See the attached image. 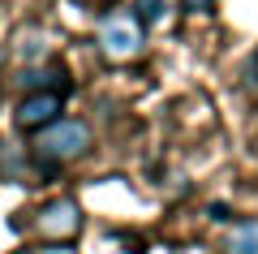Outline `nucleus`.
Returning <instances> with one entry per match:
<instances>
[{
  "label": "nucleus",
  "instance_id": "nucleus-1",
  "mask_svg": "<svg viewBox=\"0 0 258 254\" xmlns=\"http://www.w3.org/2000/svg\"><path fill=\"white\" fill-rule=\"evenodd\" d=\"M95 151V129L86 125L82 117H60L56 125H47L43 134L30 138L26 155H30V168L43 177H56L64 168H74L78 160Z\"/></svg>",
  "mask_w": 258,
  "mask_h": 254
},
{
  "label": "nucleus",
  "instance_id": "nucleus-2",
  "mask_svg": "<svg viewBox=\"0 0 258 254\" xmlns=\"http://www.w3.org/2000/svg\"><path fill=\"white\" fill-rule=\"evenodd\" d=\"M95 52L108 65H138L147 56V26L138 22L134 5H116L95 26Z\"/></svg>",
  "mask_w": 258,
  "mask_h": 254
},
{
  "label": "nucleus",
  "instance_id": "nucleus-3",
  "mask_svg": "<svg viewBox=\"0 0 258 254\" xmlns=\"http://www.w3.org/2000/svg\"><path fill=\"white\" fill-rule=\"evenodd\" d=\"M18 228L39 237V245H74L78 233L86 228V216L78 198L56 194V198H43L35 211H26V220H18Z\"/></svg>",
  "mask_w": 258,
  "mask_h": 254
},
{
  "label": "nucleus",
  "instance_id": "nucleus-4",
  "mask_svg": "<svg viewBox=\"0 0 258 254\" xmlns=\"http://www.w3.org/2000/svg\"><path fill=\"white\" fill-rule=\"evenodd\" d=\"M64 99H69V95H52V91L18 95V104H13V129L26 134V138L43 134L47 125H56V121L64 117Z\"/></svg>",
  "mask_w": 258,
  "mask_h": 254
},
{
  "label": "nucleus",
  "instance_id": "nucleus-5",
  "mask_svg": "<svg viewBox=\"0 0 258 254\" xmlns=\"http://www.w3.org/2000/svg\"><path fill=\"white\" fill-rule=\"evenodd\" d=\"M18 95H39V91H52V95H69L74 91V82H69V69L60 61H30L18 69L13 78Z\"/></svg>",
  "mask_w": 258,
  "mask_h": 254
},
{
  "label": "nucleus",
  "instance_id": "nucleus-6",
  "mask_svg": "<svg viewBox=\"0 0 258 254\" xmlns=\"http://www.w3.org/2000/svg\"><path fill=\"white\" fill-rule=\"evenodd\" d=\"M220 254H258V216L232 220L220 237Z\"/></svg>",
  "mask_w": 258,
  "mask_h": 254
},
{
  "label": "nucleus",
  "instance_id": "nucleus-7",
  "mask_svg": "<svg viewBox=\"0 0 258 254\" xmlns=\"http://www.w3.org/2000/svg\"><path fill=\"white\" fill-rule=\"evenodd\" d=\"M134 13H138V22L151 30V26H159V22L172 18V0H134Z\"/></svg>",
  "mask_w": 258,
  "mask_h": 254
},
{
  "label": "nucleus",
  "instance_id": "nucleus-8",
  "mask_svg": "<svg viewBox=\"0 0 258 254\" xmlns=\"http://www.w3.org/2000/svg\"><path fill=\"white\" fill-rule=\"evenodd\" d=\"M176 9H185V13H215L220 0H176Z\"/></svg>",
  "mask_w": 258,
  "mask_h": 254
},
{
  "label": "nucleus",
  "instance_id": "nucleus-9",
  "mask_svg": "<svg viewBox=\"0 0 258 254\" xmlns=\"http://www.w3.org/2000/svg\"><path fill=\"white\" fill-rule=\"evenodd\" d=\"M35 254H78V250H74V245H39Z\"/></svg>",
  "mask_w": 258,
  "mask_h": 254
},
{
  "label": "nucleus",
  "instance_id": "nucleus-10",
  "mask_svg": "<svg viewBox=\"0 0 258 254\" xmlns=\"http://www.w3.org/2000/svg\"><path fill=\"white\" fill-rule=\"evenodd\" d=\"M249 78H254V82H258V52H254V56H249Z\"/></svg>",
  "mask_w": 258,
  "mask_h": 254
}]
</instances>
